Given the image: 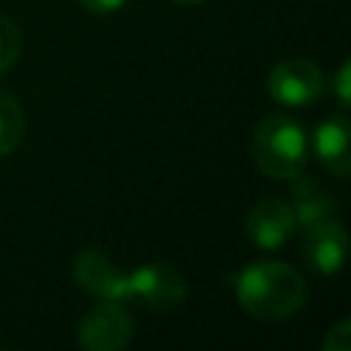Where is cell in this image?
<instances>
[{
    "label": "cell",
    "mask_w": 351,
    "mask_h": 351,
    "mask_svg": "<svg viewBox=\"0 0 351 351\" xmlns=\"http://www.w3.org/2000/svg\"><path fill=\"white\" fill-rule=\"evenodd\" d=\"M236 299L252 318L282 321L302 310L307 299L304 277L282 261H255L236 280Z\"/></svg>",
    "instance_id": "obj_1"
},
{
    "label": "cell",
    "mask_w": 351,
    "mask_h": 351,
    "mask_svg": "<svg viewBox=\"0 0 351 351\" xmlns=\"http://www.w3.org/2000/svg\"><path fill=\"white\" fill-rule=\"evenodd\" d=\"M252 159L269 178H293L307 165V134L288 115H266L252 132Z\"/></svg>",
    "instance_id": "obj_2"
},
{
    "label": "cell",
    "mask_w": 351,
    "mask_h": 351,
    "mask_svg": "<svg viewBox=\"0 0 351 351\" xmlns=\"http://www.w3.org/2000/svg\"><path fill=\"white\" fill-rule=\"evenodd\" d=\"M266 85H269V96L282 107H307L326 93L324 71L304 58L280 60L269 71Z\"/></svg>",
    "instance_id": "obj_3"
},
{
    "label": "cell",
    "mask_w": 351,
    "mask_h": 351,
    "mask_svg": "<svg viewBox=\"0 0 351 351\" xmlns=\"http://www.w3.org/2000/svg\"><path fill=\"white\" fill-rule=\"evenodd\" d=\"M132 335L134 321L123 310V302L99 299L77 326V343L88 351H121L132 343Z\"/></svg>",
    "instance_id": "obj_4"
},
{
    "label": "cell",
    "mask_w": 351,
    "mask_h": 351,
    "mask_svg": "<svg viewBox=\"0 0 351 351\" xmlns=\"http://www.w3.org/2000/svg\"><path fill=\"white\" fill-rule=\"evenodd\" d=\"M129 277H132V299H140L148 310L170 313L176 307H181L186 299L184 274L165 261L145 263V266L129 271Z\"/></svg>",
    "instance_id": "obj_5"
},
{
    "label": "cell",
    "mask_w": 351,
    "mask_h": 351,
    "mask_svg": "<svg viewBox=\"0 0 351 351\" xmlns=\"http://www.w3.org/2000/svg\"><path fill=\"white\" fill-rule=\"evenodd\" d=\"M74 282L104 302H129L132 299V277L129 271H121L104 252L99 250H85L74 258L71 266Z\"/></svg>",
    "instance_id": "obj_6"
},
{
    "label": "cell",
    "mask_w": 351,
    "mask_h": 351,
    "mask_svg": "<svg viewBox=\"0 0 351 351\" xmlns=\"http://www.w3.org/2000/svg\"><path fill=\"white\" fill-rule=\"evenodd\" d=\"M302 255L318 274H335L348 255V233L335 217L302 225Z\"/></svg>",
    "instance_id": "obj_7"
},
{
    "label": "cell",
    "mask_w": 351,
    "mask_h": 351,
    "mask_svg": "<svg viewBox=\"0 0 351 351\" xmlns=\"http://www.w3.org/2000/svg\"><path fill=\"white\" fill-rule=\"evenodd\" d=\"M244 228H247V236L252 239L255 247H261V250H277L296 230V217H293V208H291L288 200L261 197L247 211Z\"/></svg>",
    "instance_id": "obj_8"
},
{
    "label": "cell",
    "mask_w": 351,
    "mask_h": 351,
    "mask_svg": "<svg viewBox=\"0 0 351 351\" xmlns=\"http://www.w3.org/2000/svg\"><path fill=\"white\" fill-rule=\"evenodd\" d=\"M348 118L346 115H332L326 121L318 123L315 134H313V148L315 156L321 159V165L337 176L346 178L351 173V145H348Z\"/></svg>",
    "instance_id": "obj_9"
},
{
    "label": "cell",
    "mask_w": 351,
    "mask_h": 351,
    "mask_svg": "<svg viewBox=\"0 0 351 351\" xmlns=\"http://www.w3.org/2000/svg\"><path fill=\"white\" fill-rule=\"evenodd\" d=\"M293 189H291V208L296 217V225H310L315 219L324 217H335L337 214V200L332 195V189H326L321 181H315L313 176H293Z\"/></svg>",
    "instance_id": "obj_10"
},
{
    "label": "cell",
    "mask_w": 351,
    "mask_h": 351,
    "mask_svg": "<svg viewBox=\"0 0 351 351\" xmlns=\"http://www.w3.org/2000/svg\"><path fill=\"white\" fill-rule=\"evenodd\" d=\"M22 137H25V112L11 93L0 90V156L14 154Z\"/></svg>",
    "instance_id": "obj_11"
},
{
    "label": "cell",
    "mask_w": 351,
    "mask_h": 351,
    "mask_svg": "<svg viewBox=\"0 0 351 351\" xmlns=\"http://www.w3.org/2000/svg\"><path fill=\"white\" fill-rule=\"evenodd\" d=\"M22 52V30L14 19L0 16V74L8 71Z\"/></svg>",
    "instance_id": "obj_12"
},
{
    "label": "cell",
    "mask_w": 351,
    "mask_h": 351,
    "mask_svg": "<svg viewBox=\"0 0 351 351\" xmlns=\"http://www.w3.org/2000/svg\"><path fill=\"white\" fill-rule=\"evenodd\" d=\"M324 348L326 351H348L351 348V318H340L329 329V335L324 340Z\"/></svg>",
    "instance_id": "obj_13"
},
{
    "label": "cell",
    "mask_w": 351,
    "mask_h": 351,
    "mask_svg": "<svg viewBox=\"0 0 351 351\" xmlns=\"http://www.w3.org/2000/svg\"><path fill=\"white\" fill-rule=\"evenodd\" d=\"M335 93H337L340 104L348 107V101H351V63L348 60H343V66L335 74Z\"/></svg>",
    "instance_id": "obj_14"
},
{
    "label": "cell",
    "mask_w": 351,
    "mask_h": 351,
    "mask_svg": "<svg viewBox=\"0 0 351 351\" xmlns=\"http://www.w3.org/2000/svg\"><path fill=\"white\" fill-rule=\"evenodd\" d=\"M123 3H126V0H80V5L88 8V11H93V14H112V11H118Z\"/></svg>",
    "instance_id": "obj_15"
},
{
    "label": "cell",
    "mask_w": 351,
    "mask_h": 351,
    "mask_svg": "<svg viewBox=\"0 0 351 351\" xmlns=\"http://www.w3.org/2000/svg\"><path fill=\"white\" fill-rule=\"evenodd\" d=\"M176 3H203V0H176Z\"/></svg>",
    "instance_id": "obj_16"
}]
</instances>
